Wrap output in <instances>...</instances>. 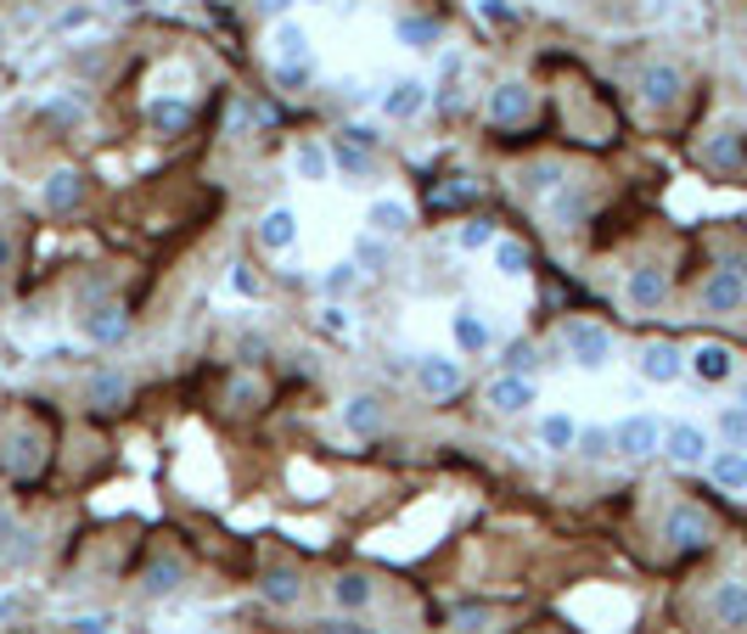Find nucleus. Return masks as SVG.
<instances>
[{
    "label": "nucleus",
    "instance_id": "32",
    "mask_svg": "<svg viewBox=\"0 0 747 634\" xmlns=\"http://www.w3.org/2000/svg\"><path fill=\"white\" fill-rule=\"evenodd\" d=\"M332 169H338V174L365 180L371 169H377V158H371V146H360V140H349V135H343V140L332 146Z\"/></svg>",
    "mask_w": 747,
    "mask_h": 634
},
{
    "label": "nucleus",
    "instance_id": "15",
    "mask_svg": "<svg viewBox=\"0 0 747 634\" xmlns=\"http://www.w3.org/2000/svg\"><path fill=\"white\" fill-rule=\"evenodd\" d=\"M84 203V174L79 169H52L39 180V208L45 214H73Z\"/></svg>",
    "mask_w": 747,
    "mask_h": 634
},
{
    "label": "nucleus",
    "instance_id": "4",
    "mask_svg": "<svg viewBox=\"0 0 747 634\" xmlns=\"http://www.w3.org/2000/svg\"><path fill=\"white\" fill-rule=\"evenodd\" d=\"M742 304H747V259H725L703 281V309L709 315H736Z\"/></svg>",
    "mask_w": 747,
    "mask_h": 634
},
{
    "label": "nucleus",
    "instance_id": "55",
    "mask_svg": "<svg viewBox=\"0 0 747 634\" xmlns=\"http://www.w3.org/2000/svg\"><path fill=\"white\" fill-rule=\"evenodd\" d=\"M309 7H326V0H309Z\"/></svg>",
    "mask_w": 747,
    "mask_h": 634
},
{
    "label": "nucleus",
    "instance_id": "38",
    "mask_svg": "<svg viewBox=\"0 0 747 634\" xmlns=\"http://www.w3.org/2000/svg\"><path fill=\"white\" fill-rule=\"evenodd\" d=\"M360 275H365V270H360L354 259H343V264H332V270H326V275H320V292H326V298H332V304H338V298H349V292L360 286Z\"/></svg>",
    "mask_w": 747,
    "mask_h": 634
},
{
    "label": "nucleus",
    "instance_id": "13",
    "mask_svg": "<svg viewBox=\"0 0 747 634\" xmlns=\"http://www.w3.org/2000/svg\"><path fill=\"white\" fill-rule=\"evenodd\" d=\"M635 371H641V382H652V387H675V382L686 376V354H680L675 343H646V349L635 354Z\"/></svg>",
    "mask_w": 747,
    "mask_h": 634
},
{
    "label": "nucleus",
    "instance_id": "1",
    "mask_svg": "<svg viewBox=\"0 0 747 634\" xmlns=\"http://www.w3.org/2000/svg\"><path fill=\"white\" fill-rule=\"evenodd\" d=\"M563 349L579 371H607L613 365V331L596 326V320H568L563 326Z\"/></svg>",
    "mask_w": 747,
    "mask_h": 634
},
{
    "label": "nucleus",
    "instance_id": "12",
    "mask_svg": "<svg viewBox=\"0 0 747 634\" xmlns=\"http://www.w3.org/2000/svg\"><path fill=\"white\" fill-rule=\"evenodd\" d=\"M84 405L90 410H124L129 405V371H113V365H97V371H84Z\"/></svg>",
    "mask_w": 747,
    "mask_h": 634
},
{
    "label": "nucleus",
    "instance_id": "3",
    "mask_svg": "<svg viewBox=\"0 0 747 634\" xmlns=\"http://www.w3.org/2000/svg\"><path fill=\"white\" fill-rule=\"evenodd\" d=\"M664 540H669V551H680V556L709 551V545H714V522H709L703 506H669V517H664Z\"/></svg>",
    "mask_w": 747,
    "mask_h": 634
},
{
    "label": "nucleus",
    "instance_id": "5",
    "mask_svg": "<svg viewBox=\"0 0 747 634\" xmlns=\"http://www.w3.org/2000/svg\"><path fill=\"white\" fill-rule=\"evenodd\" d=\"M484 113H489V124H500V129L529 124V118H534V84H529V79H500V84L489 90Z\"/></svg>",
    "mask_w": 747,
    "mask_h": 634
},
{
    "label": "nucleus",
    "instance_id": "22",
    "mask_svg": "<svg viewBox=\"0 0 747 634\" xmlns=\"http://www.w3.org/2000/svg\"><path fill=\"white\" fill-rule=\"evenodd\" d=\"M293 174L298 180H309V185H326V180H332V146H326V140H298L293 146Z\"/></svg>",
    "mask_w": 747,
    "mask_h": 634
},
{
    "label": "nucleus",
    "instance_id": "29",
    "mask_svg": "<svg viewBox=\"0 0 747 634\" xmlns=\"http://www.w3.org/2000/svg\"><path fill=\"white\" fill-rule=\"evenodd\" d=\"M563 163L556 158H534V163H523V174H518V185L529 191V197H551V191H563Z\"/></svg>",
    "mask_w": 747,
    "mask_h": 634
},
{
    "label": "nucleus",
    "instance_id": "39",
    "mask_svg": "<svg viewBox=\"0 0 747 634\" xmlns=\"http://www.w3.org/2000/svg\"><path fill=\"white\" fill-rule=\"evenodd\" d=\"M720 432H725L731 450H747V410H742V405H725V410H720Z\"/></svg>",
    "mask_w": 747,
    "mask_h": 634
},
{
    "label": "nucleus",
    "instance_id": "44",
    "mask_svg": "<svg viewBox=\"0 0 747 634\" xmlns=\"http://www.w3.org/2000/svg\"><path fill=\"white\" fill-rule=\"evenodd\" d=\"M259 7V18H270V23H282L287 12H293V0H253Z\"/></svg>",
    "mask_w": 747,
    "mask_h": 634
},
{
    "label": "nucleus",
    "instance_id": "35",
    "mask_svg": "<svg viewBox=\"0 0 747 634\" xmlns=\"http://www.w3.org/2000/svg\"><path fill=\"white\" fill-rule=\"evenodd\" d=\"M180 578H185V567H180L174 556H158V562L142 573V590H147V596H174Z\"/></svg>",
    "mask_w": 747,
    "mask_h": 634
},
{
    "label": "nucleus",
    "instance_id": "54",
    "mask_svg": "<svg viewBox=\"0 0 747 634\" xmlns=\"http://www.w3.org/2000/svg\"><path fill=\"white\" fill-rule=\"evenodd\" d=\"M0 45H7V29H0Z\"/></svg>",
    "mask_w": 747,
    "mask_h": 634
},
{
    "label": "nucleus",
    "instance_id": "16",
    "mask_svg": "<svg viewBox=\"0 0 747 634\" xmlns=\"http://www.w3.org/2000/svg\"><path fill=\"white\" fill-rule=\"evenodd\" d=\"M422 107H428V84L416 79V73H405V79H394V84L383 90V118H394V124L422 118Z\"/></svg>",
    "mask_w": 747,
    "mask_h": 634
},
{
    "label": "nucleus",
    "instance_id": "43",
    "mask_svg": "<svg viewBox=\"0 0 747 634\" xmlns=\"http://www.w3.org/2000/svg\"><path fill=\"white\" fill-rule=\"evenodd\" d=\"M90 18H97V7H68V12L57 18V29H68V34H73V29H90Z\"/></svg>",
    "mask_w": 747,
    "mask_h": 634
},
{
    "label": "nucleus",
    "instance_id": "25",
    "mask_svg": "<svg viewBox=\"0 0 747 634\" xmlns=\"http://www.w3.org/2000/svg\"><path fill=\"white\" fill-rule=\"evenodd\" d=\"M343 427H349L354 438H377V432H383V405H377V394H349V399H343Z\"/></svg>",
    "mask_w": 747,
    "mask_h": 634
},
{
    "label": "nucleus",
    "instance_id": "33",
    "mask_svg": "<svg viewBox=\"0 0 747 634\" xmlns=\"http://www.w3.org/2000/svg\"><path fill=\"white\" fill-rule=\"evenodd\" d=\"M574 455L579 461H613L619 450H613V427H579V438H574Z\"/></svg>",
    "mask_w": 747,
    "mask_h": 634
},
{
    "label": "nucleus",
    "instance_id": "46",
    "mask_svg": "<svg viewBox=\"0 0 747 634\" xmlns=\"http://www.w3.org/2000/svg\"><path fill=\"white\" fill-rule=\"evenodd\" d=\"M343 135H349V140H360V146H377V129H371V124H349Z\"/></svg>",
    "mask_w": 747,
    "mask_h": 634
},
{
    "label": "nucleus",
    "instance_id": "31",
    "mask_svg": "<svg viewBox=\"0 0 747 634\" xmlns=\"http://www.w3.org/2000/svg\"><path fill=\"white\" fill-rule=\"evenodd\" d=\"M371 596H377V590H371L365 573H338V578H332V601H338L343 612H365Z\"/></svg>",
    "mask_w": 747,
    "mask_h": 634
},
{
    "label": "nucleus",
    "instance_id": "2",
    "mask_svg": "<svg viewBox=\"0 0 747 634\" xmlns=\"http://www.w3.org/2000/svg\"><path fill=\"white\" fill-rule=\"evenodd\" d=\"M410 376H416V394H422V399H433V405L455 399V394H461V382H466L461 360H450V354H439V349H433V354H416Z\"/></svg>",
    "mask_w": 747,
    "mask_h": 634
},
{
    "label": "nucleus",
    "instance_id": "48",
    "mask_svg": "<svg viewBox=\"0 0 747 634\" xmlns=\"http://www.w3.org/2000/svg\"><path fill=\"white\" fill-rule=\"evenodd\" d=\"M7 540H18V522H12L7 506H0V545H7Z\"/></svg>",
    "mask_w": 747,
    "mask_h": 634
},
{
    "label": "nucleus",
    "instance_id": "7",
    "mask_svg": "<svg viewBox=\"0 0 747 634\" xmlns=\"http://www.w3.org/2000/svg\"><path fill=\"white\" fill-rule=\"evenodd\" d=\"M635 90H641V102H646L652 113H669L680 95H686V73H680L675 63H646L641 79H635Z\"/></svg>",
    "mask_w": 747,
    "mask_h": 634
},
{
    "label": "nucleus",
    "instance_id": "41",
    "mask_svg": "<svg viewBox=\"0 0 747 634\" xmlns=\"http://www.w3.org/2000/svg\"><path fill=\"white\" fill-rule=\"evenodd\" d=\"M73 634H113V618H107V612H79V618H73Z\"/></svg>",
    "mask_w": 747,
    "mask_h": 634
},
{
    "label": "nucleus",
    "instance_id": "49",
    "mask_svg": "<svg viewBox=\"0 0 747 634\" xmlns=\"http://www.w3.org/2000/svg\"><path fill=\"white\" fill-rule=\"evenodd\" d=\"M12 259H18V248H12V236L0 230V270H12Z\"/></svg>",
    "mask_w": 747,
    "mask_h": 634
},
{
    "label": "nucleus",
    "instance_id": "42",
    "mask_svg": "<svg viewBox=\"0 0 747 634\" xmlns=\"http://www.w3.org/2000/svg\"><path fill=\"white\" fill-rule=\"evenodd\" d=\"M275 79H282L287 90H298V84H309V79H315V63H293V68H275Z\"/></svg>",
    "mask_w": 747,
    "mask_h": 634
},
{
    "label": "nucleus",
    "instance_id": "34",
    "mask_svg": "<svg viewBox=\"0 0 747 634\" xmlns=\"http://www.w3.org/2000/svg\"><path fill=\"white\" fill-rule=\"evenodd\" d=\"M489 264H495L506 281H518V275H529V248H523V241H511V236H500L495 248H489Z\"/></svg>",
    "mask_w": 747,
    "mask_h": 634
},
{
    "label": "nucleus",
    "instance_id": "10",
    "mask_svg": "<svg viewBox=\"0 0 747 634\" xmlns=\"http://www.w3.org/2000/svg\"><path fill=\"white\" fill-rule=\"evenodd\" d=\"M658 455H669L675 466H709L714 444H709V432L697 427V421H669V427H664V450H658Z\"/></svg>",
    "mask_w": 747,
    "mask_h": 634
},
{
    "label": "nucleus",
    "instance_id": "45",
    "mask_svg": "<svg viewBox=\"0 0 747 634\" xmlns=\"http://www.w3.org/2000/svg\"><path fill=\"white\" fill-rule=\"evenodd\" d=\"M320 315H326V326H332V331H349V315H343V304H326Z\"/></svg>",
    "mask_w": 747,
    "mask_h": 634
},
{
    "label": "nucleus",
    "instance_id": "8",
    "mask_svg": "<svg viewBox=\"0 0 747 634\" xmlns=\"http://www.w3.org/2000/svg\"><path fill=\"white\" fill-rule=\"evenodd\" d=\"M613 450L624 461H646V455H658L664 450V421L658 416H624L613 427Z\"/></svg>",
    "mask_w": 747,
    "mask_h": 634
},
{
    "label": "nucleus",
    "instance_id": "53",
    "mask_svg": "<svg viewBox=\"0 0 747 634\" xmlns=\"http://www.w3.org/2000/svg\"><path fill=\"white\" fill-rule=\"evenodd\" d=\"M124 7H147V0H124Z\"/></svg>",
    "mask_w": 747,
    "mask_h": 634
},
{
    "label": "nucleus",
    "instance_id": "52",
    "mask_svg": "<svg viewBox=\"0 0 747 634\" xmlns=\"http://www.w3.org/2000/svg\"><path fill=\"white\" fill-rule=\"evenodd\" d=\"M0 618H12V601H7V596H0Z\"/></svg>",
    "mask_w": 747,
    "mask_h": 634
},
{
    "label": "nucleus",
    "instance_id": "26",
    "mask_svg": "<svg viewBox=\"0 0 747 634\" xmlns=\"http://www.w3.org/2000/svg\"><path fill=\"white\" fill-rule=\"evenodd\" d=\"M365 230H377V236H405L410 230V208L399 203V197H377V203H371L365 208Z\"/></svg>",
    "mask_w": 747,
    "mask_h": 634
},
{
    "label": "nucleus",
    "instance_id": "14",
    "mask_svg": "<svg viewBox=\"0 0 747 634\" xmlns=\"http://www.w3.org/2000/svg\"><path fill=\"white\" fill-rule=\"evenodd\" d=\"M270 68H293V63H315V52H309V29L304 23H293V18H282L270 29Z\"/></svg>",
    "mask_w": 747,
    "mask_h": 634
},
{
    "label": "nucleus",
    "instance_id": "6",
    "mask_svg": "<svg viewBox=\"0 0 747 634\" xmlns=\"http://www.w3.org/2000/svg\"><path fill=\"white\" fill-rule=\"evenodd\" d=\"M484 405H489L495 416H523V410L540 405V382L523 376V371H506V376H495V382L484 387Z\"/></svg>",
    "mask_w": 747,
    "mask_h": 634
},
{
    "label": "nucleus",
    "instance_id": "23",
    "mask_svg": "<svg viewBox=\"0 0 747 634\" xmlns=\"http://www.w3.org/2000/svg\"><path fill=\"white\" fill-rule=\"evenodd\" d=\"M394 39L405 45V52H433V45L444 39L439 18H422V12H399L394 18Z\"/></svg>",
    "mask_w": 747,
    "mask_h": 634
},
{
    "label": "nucleus",
    "instance_id": "20",
    "mask_svg": "<svg viewBox=\"0 0 747 634\" xmlns=\"http://www.w3.org/2000/svg\"><path fill=\"white\" fill-rule=\"evenodd\" d=\"M259 596H264V607H275V612H293V607L304 601L298 567H270V573L259 578Z\"/></svg>",
    "mask_w": 747,
    "mask_h": 634
},
{
    "label": "nucleus",
    "instance_id": "21",
    "mask_svg": "<svg viewBox=\"0 0 747 634\" xmlns=\"http://www.w3.org/2000/svg\"><path fill=\"white\" fill-rule=\"evenodd\" d=\"M703 472H709L714 489H725V495H747V450H714Z\"/></svg>",
    "mask_w": 747,
    "mask_h": 634
},
{
    "label": "nucleus",
    "instance_id": "36",
    "mask_svg": "<svg viewBox=\"0 0 747 634\" xmlns=\"http://www.w3.org/2000/svg\"><path fill=\"white\" fill-rule=\"evenodd\" d=\"M354 264H360L365 275L388 270V236H377V230H360V236H354Z\"/></svg>",
    "mask_w": 747,
    "mask_h": 634
},
{
    "label": "nucleus",
    "instance_id": "17",
    "mask_svg": "<svg viewBox=\"0 0 747 634\" xmlns=\"http://www.w3.org/2000/svg\"><path fill=\"white\" fill-rule=\"evenodd\" d=\"M686 371H691L697 382L720 387V382H731V376H736V354H731L725 343H697V349L686 354Z\"/></svg>",
    "mask_w": 747,
    "mask_h": 634
},
{
    "label": "nucleus",
    "instance_id": "19",
    "mask_svg": "<svg viewBox=\"0 0 747 634\" xmlns=\"http://www.w3.org/2000/svg\"><path fill=\"white\" fill-rule=\"evenodd\" d=\"M709 612L725 629H747V578H720L709 596Z\"/></svg>",
    "mask_w": 747,
    "mask_h": 634
},
{
    "label": "nucleus",
    "instance_id": "11",
    "mask_svg": "<svg viewBox=\"0 0 747 634\" xmlns=\"http://www.w3.org/2000/svg\"><path fill=\"white\" fill-rule=\"evenodd\" d=\"M79 331H84V343H97V349H118L124 337H129V309L124 304L79 309Z\"/></svg>",
    "mask_w": 747,
    "mask_h": 634
},
{
    "label": "nucleus",
    "instance_id": "27",
    "mask_svg": "<svg viewBox=\"0 0 747 634\" xmlns=\"http://www.w3.org/2000/svg\"><path fill=\"white\" fill-rule=\"evenodd\" d=\"M147 124L158 135H180L192 124V102H185V95H158V102H147Z\"/></svg>",
    "mask_w": 747,
    "mask_h": 634
},
{
    "label": "nucleus",
    "instance_id": "28",
    "mask_svg": "<svg viewBox=\"0 0 747 634\" xmlns=\"http://www.w3.org/2000/svg\"><path fill=\"white\" fill-rule=\"evenodd\" d=\"M455 349L461 354H489V343H495V337H489V326H484V315L478 309H455Z\"/></svg>",
    "mask_w": 747,
    "mask_h": 634
},
{
    "label": "nucleus",
    "instance_id": "50",
    "mask_svg": "<svg viewBox=\"0 0 747 634\" xmlns=\"http://www.w3.org/2000/svg\"><path fill=\"white\" fill-rule=\"evenodd\" d=\"M478 7H484V18H506V7H500V0H478Z\"/></svg>",
    "mask_w": 747,
    "mask_h": 634
},
{
    "label": "nucleus",
    "instance_id": "40",
    "mask_svg": "<svg viewBox=\"0 0 747 634\" xmlns=\"http://www.w3.org/2000/svg\"><path fill=\"white\" fill-rule=\"evenodd\" d=\"M709 163L714 169H742V140L736 135H714L709 140Z\"/></svg>",
    "mask_w": 747,
    "mask_h": 634
},
{
    "label": "nucleus",
    "instance_id": "9",
    "mask_svg": "<svg viewBox=\"0 0 747 634\" xmlns=\"http://www.w3.org/2000/svg\"><path fill=\"white\" fill-rule=\"evenodd\" d=\"M624 304L641 309V315L664 309V304H669V270H664V264H635V270L624 275Z\"/></svg>",
    "mask_w": 747,
    "mask_h": 634
},
{
    "label": "nucleus",
    "instance_id": "30",
    "mask_svg": "<svg viewBox=\"0 0 747 634\" xmlns=\"http://www.w3.org/2000/svg\"><path fill=\"white\" fill-rule=\"evenodd\" d=\"M79 118H84V90H63V95H45V102H39V124L73 129Z\"/></svg>",
    "mask_w": 747,
    "mask_h": 634
},
{
    "label": "nucleus",
    "instance_id": "24",
    "mask_svg": "<svg viewBox=\"0 0 747 634\" xmlns=\"http://www.w3.org/2000/svg\"><path fill=\"white\" fill-rule=\"evenodd\" d=\"M534 438H540V450L568 455V450H574V438H579V421H574L568 410H545V416L534 421Z\"/></svg>",
    "mask_w": 747,
    "mask_h": 634
},
{
    "label": "nucleus",
    "instance_id": "18",
    "mask_svg": "<svg viewBox=\"0 0 747 634\" xmlns=\"http://www.w3.org/2000/svg\"><path fill=\"white\" fill-rule=\"evenodd\" d=\"M253 241L264 253H287L293 241H298V214L293 208H264L259 225H253Z\"/></svg>",
    "mask_w": 747,
    "mask_h": 634
},
{
    "label": "nucleus",
    "instance_id": "37",
    "mask_svg": "<svg viewBox=\"0 0 747 634\" xmlns=\"http://www.w3.org/2000/svg\"><path fill=\"white\" fill-rule=\"evenodd\" d=\"M495 241H500L495 219H466V225L455 230V248H461V253H489Z\"/></svg>",
    "mask_w": 747,
    "mask_h": 634
},
{
    "label": "nucleus",
    "instance_id": "51",
    "mask_svg": "<svg viewBox=\"0 0 747 634\" xmlns=\"http://www.w3.org/2000/svg\"><path fill=\"white\" fill-rule=\"evenodd\" d=\"M736 405H742V410H747V376H742V382H736Z\"/></svg>",
    "mask_w": 747,
    "mask_h": 634
},
{
    "label": "nucleus",
    "instance_id": "47",
    "mask_svg": "<svg viewBox=\"0 0 747 634\" xmlns=\"http://www.w3.org/2000/svg\"><path fill=\"white\" fill-rule=\"evenodd\" d=\"M230 399H242V405H248V399H259V387L242 376V382H230Z\"/></svg>",
    "mask_w": 747,
    "mask_h": 634
}]
</instances>
